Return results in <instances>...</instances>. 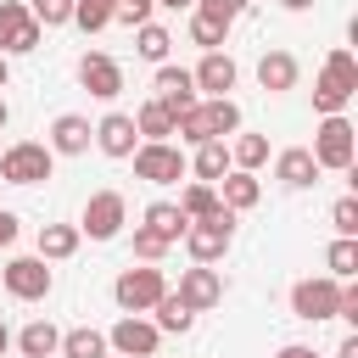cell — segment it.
<instances>
[{"mask_svg": "<svg viewBox=\"0 0 358 358\" xmlns=\"http://www.w3.org/2000/svg\"><path fill=\"white\" fill-rule=\"evenodd\" d=\"M45 28L28 17V0H0V56H28L39 50Z\"/></svg>", "mask_w": 358, "mask_h": 358, "instance_id": "10", "label": "cell"}, {"mask_svg": "<svg viewBox=\"0 0 358 358\" xmlns=\"http://www.w3.org/2000/svg\"><path fill=\"white\" fill-rule=\"evenodd\" d=\"M112 347H106V330H90V324H73V330H62V347H56V358H106Z\"/></svg>", "mask_w": 358, "mask_h": 358, "instance_id": "25", "label": "cell"}, {"mask_svg": "<svg viewBox=\"0 0 358 358\" xmlns=\"http://www.w3.org/2000/svg\"><path fill=\"white\" fill-rule=\"evenodd\" d=\"M134 179H145V185H179L185 173H190V157L173 145V140H162V145H134Z\"/></svg>", "mask_w": 358, "mask_h": 358, "instance_id": "6", "label": "cell"}, {"mask_svg": "<svg viewBox=\"0 0 358 358\" xmlns=\"http://www.w3.org/2000/svg\"><path fill=\"white\" fill-rule=\"evenodd\" d=\"M352 95H358V56H352L347 45H336V50L324 56L319 78H313V112H319V117H341Z\"/></svg>", "mask_w": 358, "mask_h": 358, "instance_id": "1", "label": "cell"}, {"mask_svg": "<svg viewBox=\"0 0 358 358\" xmlns=\"http://www.w3.org/2000/svg\"><path fill=\"white\" fill-rule=\"evenodd\" d=\"M134 257H140V263H162V257H168V241H157L151 229L134 224Z\"/></svg>", "mask_w": 358, "mask_h": 358, "instance_id": "38", "label": "cell"}, {"mask_svg": "<svg viewBox=\"0 0 358 358\" xmlns=\"http://www.w3.org/2000/svg\"><path fill=\"white\" fill-rule=\"evenodd\" d=\"M134 117V134H140V145H162V140H173V117H168V106L162 101H145L140 112H129Z\"/></svg>", "mask_w": 358, "mask_h": 358, "instance_id": "22", "label": "cell"}, {"mask_svg": "<svg viewBox=\"0 0 358 358\" xmlns=\"http://www.w3.org/2000/svg\"><path fill=\"white\" fill-rule=\"evenodd\" d=\"M218 207H224V201H218L213 185H185V196H179V213H185L190 224H196V218H213Z\"/></svg>", "mask_w": 358, "mask_h": 358, "instance_id": "32", "label": "cell"}, {"mask_svg": "<svg viewBox=\"0 0 358 358\" xmlns=\"http://www.w3.org/2000/svg\"><path fill=\"white\" fill-rule=\"evenodd\" d=\"M95 6H106V11H117V0H95Z\"/></svg>", "mask_w": 358, "mask_h": 358, "instance_id": "48", "label": "cell"}, {"mask_svg": "<svg viewBox=\"0 0 358 358\" xmlns=\"http://www.w3.org/2000/svg\"><path fill=\"white\" fill-rule=\"evenodd\" d=\"M151 101H162L168 106V117L179 123L201 95H196V78H190V67H173V62H162L157 73H151Z\"/></svg>", "mask_w": 358, "mask_h": 358, "instance_id": "11", "label": "cell"}, {"mask_svg": "<svg viewBox=\"0 0 358 358\" xmlns=\"http://www.w3.org/2000/svg\"><path fill=\"white\" fill-rule=\"evenodd\" d=\"M324 268H330V280H352L358 274V241H347V235H336L330 241V252H324Z\"/></svg>", "mask_w": 358, "mask_h": 358, "instance_id": "31", "label": "cell"}, {"mask_svg": "<svg viewBox=\"0 0 358 358\" xmlns=\"http://www.w3.org/2000/svg\"><path fill=\"white\" fill-rule=\"evenodd\" d=\"M330 224H336V235L358 241V196H341V201L330 207Z\"/></svg>", "mask_w": 358, "mask_h": 358, "instance_id": "36", "label": "cell"}, {"mask_svg": "<svg viewBox=\"0 0 358 358\" xmlns=\"http://www.w3.org/2000/svg\"><path fill=\"white\" fill-rule=\"evenodd\" d=\"M296 78H302V62H296L291 50H263V56H257V84H263L268 95L296 90Z\"/></svg>", "mask_w": 358, "mask_h": 358, "instance_id": "18", "label": "cell"}, {"mask_svg": "<svg viewBox=\"0 0 358 358\" xmlns=\"http://www.w3.org/2000/svg\"><path fill=\"white\" fill-rule=\"evenodd\" d=\"M56 347H62V330L50 319H34V324L17 330V352L22 358H56Z\"/></svg>", "mask_w": 358, "mask_h": 358, "instance_id": "24", "label": "cell"}, {"mask_svg": "<svg viewBox=\"0 0 358 358\" xmlns=\"http://www.w3.org/2000/svg\"><path fill=\"white\" fill-rule=\"evenodd\" d=\"M151 0H117V11H112V22H123V28H140V22H151Z\"/></svg>", "mask_w": 358, "mask_h": 358, "instance_id": "39", "label": "cell"}, {"mask_svg": "<svg viewBox=\"0 0 358 358\" xmlns=\"http://www.w3.org/2000/svg\"><path fill=\"white\" fill-rule=\"evenodd\" d=\"M229 168H235V162H229V145H224V140H207V145H196V157H190L196 185H218Z\"/></svg>", "mask_w": 358, "mask_h": 358, "instance_id": "23", "label": "cell"}, {"mask_svg": "<svg viewBox=\"0 0 358 358\" xmlns=\"http://www.w3.org/2000/svg\"><path fill=\"white\" fill-rule=\"evenodd\" d=\"M224 39H229V22H213V17L190 11V45H201V56H207V50H218Z\"/></svg>", "mask_w": 358, "mask_h": 358, "instance_id": "33", "label": "cell"}, {"mask_svg": "<svg viewBox=\"0 0 358 358\" xmlns=\"http://www.w3.org/2000/svg\"><path fill=\"white\" fill-rule=\"evenodd\" d=\"M50 157H84L90 145H95V123L90 117H78V112H62L56 123H50Z\"/></svg>", "mask_w": 358, "mask_h": 358, "instance_id": "16", "label": "cell"}, {"mask_svg": "<svg viewBox=\"0 0 358 358\" xmlns=\"http://www.w3.org/2000/svg\"><path fill=\"white\" fill-rule=\"evenodd\" d=\"M336 308H341V280H330V274H308V280L291 285V313H296V319L324 324V319H336Z\"/></svg>", "mask_w": 358, "mask_h": 358, "instance_id": "5", "label": "cell"}, {"mask_svg": "<svg viewBox=\"0 0 358 358\" xmlns=\"http://www.w3.org/2000/svg\"><path fill=\"white\" fill-rule=\"evenodd\" d=\"M313 162H319V173L330 168V173H352V157H358V129L347 123V112L341 117H319V129H313Z\"/></svg>", "mask_w": 358, "mask_h": 358, "instance_id": "2", "label": "cell"}, {"mask_svg": "<svg viewBox=\"0 0 358 358\" xmlns=\"http://www.w3.org/2000/svg\"><path fill=\"white\" fill-rule=\"evenodd\" d=\"M73 22H78L84 34H101V28H112V11L95 6V0H73Z\"/></svg>", "mask_w": 358, "mask_h": 358, "instance_id": "35", "label": "cell"}, {"mask_svg": "<svg viewBox=\"0 0 358 358\" xmlns=\"http://www.w3.org/2000/svg\"><path fill=\"white\" fill-rule=\"evenodd\" d=\"M229 241H235V213H229V207H218L213 218H196V224L185 229V252H190L196 263H218V257L229 252Z\"/></svg>", "mask_w": 358, "mask_h": 358, "instance_id": "8", "label": "cell"}, {"mask_svg": "<svg viewBox=\"0 0 358 358\" xmlns=\"http://www.w3.org/2000/svg\"><path fill=\"white\" fill-rule=\"evenodd\" d=\"M95 145H101V157H112V162H129V157H134V145H140V134H134V117H129V112H106V117L95 123Z\"/></svg>", "mask_w": 358, "mask_h": 358, "instance_id": "17", "label": "cell"}, {"mask_svg": "<svg viewBox=\"0 0 358 358\" xmlns=\"http://www.w3.org/2000/svg\"><path fill=\"white\" fill-rule=\"evenodd\" d=\"M140 229H151L157 241L179 246V241H185V229H190V218L179 213V201H151V207L140 213Z\"/></svg>", "mask_w": 358, "mask_h": 358, "instance_id": "21", "label": "cell"}, {"mask_svg": "<svg viewBox=\"0 0 358 358\" xmlns=\"http://www.w3.org/2000/svg\"><path fill=\"white\" fill-rule=\"evenodd\" d=\"M78 84H84L95 101H117V95H123V62H112L106 50H84V56H78Z\"/></svg>", "mask_w": 358, "mask_h": 358, "instance_id": "13", "label": "cell"}, {"mask_svg": "<svg viewBox=\"0 0 358 358\" xmlns=\"http://www.w3.org/2000/svg\"><path fill=\"white\" fill-rule=\"evenodd\" d=\"M336 358H358V330H352V336H341V347H336Z\"/></svg>", "mask_w": 358, "mask_h": 358, "instance_id": "42", "label": "cell"}, {"mask_svg": "<svg viewBox=\"0 0 358 358\" xmlns=\"http://www.w3.org/2000/svg\"><path fill=\"white\" fill-rule=\"evenodd\" d=\"M213 190H218V201H224L229 213H252V207L263 201V185H257V173H241V168H229V173H224Z\"/></svg>", "mask_w": 358, "mask_h": 358, "instance_id": "20", "label": "cell"}, {"mask_svg": "<svg viewBox=\"0 0 358 358\" xmlns=\"http://www.w3.org/2000/svg\"><path fill=\"white\" fill-rule=\"evenodd\" d=\"M246 6H252V0H196V11H201V17H213V22H241V17H246Z\"/></svg>", "mask_w": 358, "mask_h": 358, "instance_id": "37", "label": "cell"}, {"mask_svg": "<svg viewBox=\"0 0 358 358\" xmlns=\"http://www.w3.org/2000/svg\"><path fill=\"white\" fill-rule=\"evenodd\" d=\"M134 50H140L145 62H157V67H162V62H168V50H173V34H168L162 22H140V28H134Z\"/></svg>", "mask_w": 358, "mask_h": 358, "instance_id": "29", "label": "cell"}, {"mask_svg": "<svg viewBox=\"0 0 358 358\" xmlns=\"http://www.w3.org/2000/svg\"><path fill=\"white\" fill-rule=\"evenodd\" d=\"M280 6H285V11H308L313 0H280Z\"/></svg>", "mask_w": 358, "mask_h": 358, "instance_id": "45", "label": "cell"}, {"mask_svg": "<svg viewBox=\"0 0 358 358\" xmlns=\"http://www.w3.org/2000/svg\"><path fill=\"white\" fill-rule=\"evenodd\" d=\"M229 162H235L241 173H257V168L268 162V140H263V134H235V145H229Z\"/></svg>", "mask_w": 358, "mask_h": 358, "instance_id": "30", "label": "cell"}, {"mask_svg": "<svg viewBox=\"0 0 358 358\" xmlns=\"http://www.w3.org/2000/svg\"><path fill=\"white\" fill-rule=\"evenodd\" d=\"M6 78H11V62H6V56H0V90H6Z\"/></svg>", "mask_w": 358, "mask_h": 358, "instance_id": "47", "label": "cell"}, {"mask_svg": "<svg viewBox=\"0 0 358 358\" xmlns=\"http://www.w3.org/2000/svg\"><path fill=\"white\" fill-rule=\"evenodd\" d=\"M56 173V157L45 140H17L0 151V185H45Z\"/></svg>", "mask_w": 358, "mask_h": 358, "instance_id": "3", "label": "cell"}, {"mask_svg": "<svg viewBox=\"0 0 358 358\" xmlns=\"http://www.w3.org/2000/svg\"><path fill=\"white\" fill-rule=\"evenodd\" d=\"M123 224H129V201H123V190H95V196L84 201L78 235H90V241H117Z\"/></svg>", "mask_w": 358, "mask_h": 358, "instance_id": "7", "label": "cell"}, {"mask_svg": "<svg viewBox=\"0 0 358 358\" xmlns=\"http://www.w3.org/2000/svg\"><path fill=\"white\" fill-rule=\"evenodd\" d=\"M0 280H6V291L17 296V302H45L50 296V285H56V274H50V263L34 252V257H11L6 268H0Z\"/></svg>", "mask_w": 358, "mask_h": 358, "instance_id": "9", "label": "cell"}, {"mask_svg": "<svg viewBox=\"0 0 358 358\" xmlns=\"http://www.w3.org/2000/svg\"><path fill=\"white\" fill-rule=\"evenodd\" d=\"M190 78H196V90H207V101H224V95L235 90L241 67H235V56H229V50H207V56L190 67Z\"/></svg>", "mask_w": 358, "mask_h": 358, "instance_id": "15", "label": "cell"}, {"mask_svg": "<svg viewBox=\"0 0 358 358\" xmlns=\"http://www.w3.org/2000/svg\"><path fill=\"white\" fill-rule=\"evenodd\" d=\"M201 123H207V140H224V134H241V106L224 95V101H201Z\"/></svg>", "mask_w": 358, "mask_h": 358, "instance_id": "27", "label": "cell"}, {"mask_svg": "<svg viewBox=\"0 0 358 358\" xmlns=\"http://www.w3.org/2000/svg\"><path fill=\"white\" fill-rule=\"evenodd\" d=\"M28 17L39 28H62V22H73V0H28Z\"/></svg>", "mask_w": 358, "mask_h": 358, "instance_id": "34", "label": "cell"}, {"mask_svg": "<svg viewBox=\"0 0 358 358\" xmlns=\"http://www.w3.org/2000/svg\"><path fill=\"white\" fill-rule=\"evenodd\" d=\"M274 358H319V352H313V347H302V341H285Z\"/></svg>", "mask_w": 358, "mask_h": 358, "instance_id": "41", "label": "cell"}, {"mask_svg": "<svg viewBox=\"0 0 358 358\" xmlns=\"http://www.w3.org/2000/svg\"><path fill=\"white\" fill-rule=\"evenodd\" d=\"M17 235H22V218L11 207H0V246H17Z\"/></svg>", "mask_w": 358, "mask_h": 358, "instance_id": "40", "label": "cell"}, {"mask_svg": "<svg viewBox=\"0 0 358 358\" xmlns=\"http://www.w3.org/2000/svg\"><path fill=\"white\" fill-rule=\"evenodd\" d=\"M6 123H11V106H6V95H0V129H6Z\"/></svg>", "mask_w": 358, "mask_h": 358, "instance_id": "46", "label": "cell"}, {"mask_svg": "<svg viewBox=\"0 0 358 358\" xmlns=\"http://www.w3.org/2000/svg\"><path fill=\"white\" fill-rule=\"evenodd\" d=\"M11 352V330H6V319H0V358Z\"/></svg>", "mask_w": 358, "mask_h": 358, "instance_id": "44", "label": "cell"}, {"mask_svg": "<svg viewBox=\"0 0 358 358\" xmlns=\"http://www.w3.org/2000/svg\"><path fill=\"white\" fill-rule=\"evenodd\" d=\"M190 313H207V308H218L224 302V274L213 268V263H196V268H185L179 274V291H173Z\"/></svg>", "mask_w": 358, "mask_h": 358, "instance_id": "14", "label": "cell"}, {"mask_svg": "<svg viewBox=\"0 0 358 358\" xmlns=\"http://www.w3.org/2000/svg\"><path fill=\"white\" fill-rule=\"evenodd\" d=\"M78 241H84L78 224H45V229H39V257H45V263H67V257L78 252Z\"/></svg>", "mask_w": 358, "mask_h": 358, "instance_id": "26", "label": "cell"}, {"mask_svg": "<svg viewBox=\"0 0 358 358\" xmlns=\"http://www.w3.org/2000/svg\"><path fill=\"white\" fill-rule=\"evenodd\" d=\"M151 313H157V319H151V324H157V330H162V336H185V330H190V324H196V313H190V308H185V302H179V296H173V291H162V296H157V308H151Z\"/></svg>", "mask_w": 358, "mask_h": 358, "instance_id": "28", "label": "cell"}, {"mask_svg": "<svg viewBox=\"0 0 358 358\" xmlns=\"http://www.w3.org/2000/svg\"><path fill=\"white\" fill-rule=\"evenodd\" d=\"M151 6H162V11H196V0H151Z\"/></svg>", "mask_w": 358, "mask_h": 358, "instance_id": "43", "label": "cell"}, {"mask_svg": "<svg viewBox=\"0 0 358 358\" xmlns=\"http://www.w3.org/2000/svg\"><path fill=\"white\" fill-rule=\"evenodd\" d=\"M162 291H168V280H162V268H157V263H140V268H123V274L112 280V302H117L123 313H151Z\"/></svg>", "mask_w": 358, "mask_h": 358, "instance_id": "4", "label": "cell"}, {"mask_svg": "<svg viewBox=\"0 0 358 358\" xmlns=\"http://www.w3.org/2000/svg\"><path fill=\"white\" fill-rule=\"evenodd\" d=\"M274 179H280L285 190H308V185H319V162H313V151H308V145H285V151L274 157Z\"/></svg>", "mask_w": 358, "mask_h": 358, "instance_id": "19", "label": "cell"}, {"mask_svg": "<svg viewBox=\"0 0 358 358\" xmlns=\"http://www.w3.org/2000/svg\"><path fill=\"white\" fill-rule=\"evenodd\" d=\"M157 341H162V330H157L145 313H123V319L106 330V347L123 352V358H157Z\"/></svg>", "mask_w": 358, "mask_h": 358, "instance_id": "12", "label": "cell"}]
</instances>
